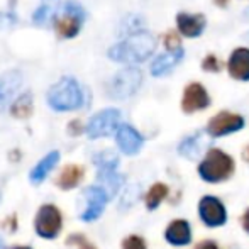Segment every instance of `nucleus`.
Returning a JSON list of instances; mask_svg holds the SVG:
<instances>
[{"mask_svg": "<svg viewBox=\"0 0 249 249\" xmlns=\"http://www.w3.org/2000/svg\"><path fill=\"white\" fill-rule=\"evenodd\" d=\"M83 20H85V10L76 2H66L53 17L56 33L66 39H71L80 33Z\"/></svg>", "mask_w": 249, "mask_h": 249, "instance_id": "4", "label": "nucleus"}, {"mask_svg": "<svg viewBox=\"0 0 249 249\" xmlns=\"http://www.w3.org/2000/svg\"><path fill=\"white\" fill-rule=\"evenodd\" d=\"M177 22L180 33L188 37H197L205 29V19H203V16H198V14L192 16V14L181 12L177 16Z\"/></svg>", "mask_w": 249, "mask_h": 249, "instance_id": "13", "label": "nucleus"}, {"mask_svg": "<svg viewBox=\"0 0 249 249\" xmlns=\"http://www.w3.org/2000/svg\"><path fill=\"white\" fill-rule=\"evenodd\" d=\"M210 99L207 90L203 89L200 83H190V85L185 89L183 100H181V107L187 114H194L197 110L209 107Z\"/></svg>", "mask_w": 249, "mask_h": 249, "instance_id": "11", "label": "nucleus"}, {"mask_svg": "<svg viewBox=\"0 0 249 249\" xmlns=\"http://www.w3.org/2000/svg\"><path fill=\"white\" fill-rule=\"evenodd\" d=\"M119 122H121V112L117 108H105L90 119L87 125V134L90 139L110 136L112 132L119 131Z\"/></svg>", "mask_w": 249, "mask_h": 249, "instance_id": "6", "label": "nucleus"}, {"mask_svg": "<svg viewBox=\"0 0 249 249\" xmlns=\"http://www.w3.org/2000/svg\"><path fill=\"white\" fill-rule=\"evenodd\" d=\"M142 83V73L138 68H125L115 73L108 83V95L115 100L127 99L134 95Z\"/></svg>", "mask_w": 249, "mask_h": 249, "instance_id": "5", "label": "nucleus"}, {"mask_svg": "<svg viewBox=\"0 0 249 249\" xmlns=\"http://www.w3.org/2000/svg\"><path fill=\"white\" fill-rule=\"evenodd\" d=\"M227 66H229V73L232 78L243 80V82L249 80V50L239 48L234 51Z\"/></svg>", "mask_w": 249, "mask_h": 249, "instance_id": "14", "label": "nucleus"}, {"mask_svg": "<svg viewBox=\"0 0 249 249\" xmlns=\"http://www.w3.org/2000/svg\"><path fill=\"white\" fill-rule=\"evenodd\" d=\"M246 158H249V148H248V154H246Z\"/></svg>", "mask_w": 249, "mask_h": 249, "instance_id": "36", "label": "nucleus"}, {"mask_svg": "<svg viewBox=\"0 0 249 249\" xmlns=\"http://www.w3.org/2000/svg\"><path fill=\"white\" fill-rule=\"evenodd\" d=\"M0 249H3V243H2V239H0Z\"/></svg>", "mask_w": 249, "mask_h": 249, "instance_id": "35", "label": "nucleus"}, {"mask_svg": "<svg viewBox=\"0 0 249 249\" xmlns=\"http://www.w3.org/2000/svg\"><path fill=\"white\" fill-rule=\"evenodd\" d=\"M50 16V9H48L46 5H43V7H39V9L34 12V16H33V20L36 24H43L44 20H46V17Z\"/></svg>", "mask_w": 249, "mask_h": 249, "instance_id": "30", "label": "nucleus"}, {"mask_svg": "<svg viewBox=\"0 0 249 249\" xmlns=\"http://www.w3.org/2000/svg\"><path fill=\"white\" fill-rule=\"evenodd\" d=\"M16 22L17 17L12 12H0V27H12Z\"/></svg>", "mask_w": 249, "mask_h": 249, "instance_id": "29", "label": "nucleus"}, {"mask_svg": "<svg viewBox=\"0 0 249 249\" xmlns=\"http://www.w3.org/2000/svg\"><path fill=\"white\" fill-rule=\"evenodd\" d=\"M68 131L71 136H78L80 132H82V124H80V121H71L68 125Z\"/></svg>", "mask_w": 249, "mask_h": 249, "instance_id": "31", "label": "nucleus"}, {"mask_svg": "<svg viewBox=\"0 0 249 249\" xmlns=\"http://www.w3.org/2000/svg\"><path fill=\"white\" fill-rule=\"evenodd\" d=\"M166 195H168V187H164L163 183L153 185V187L149 188L148 195H146V205H148V209L149 210L156 209V207L163 202V198L166 197Z\"/></svg>", "mask_w": 249, "mask_h": 249, "instance_id": "22", "label": "nucleus"}, {"mask_svg": "<svg viewBox=\"0 0 249 249\" xmlns=\"http://www.w3.org/2000/svg\"><path fill=\"white\" fill-rule=\"evenodd\" d=\"M82 178H83L82 168L76 166V164H70V166H66L61 171V175L58 178V185L63 190H71V188H75L82 181Z\"/></svg>", "mask_w": 249, "mask_h": 249, "instance_id": "19", "label": "nucleus"}, {"mask_svg": "<svg viewBox=\"0 0 249 249\" xmlns=\"http://www.w3.org/2000/svg\"><path fill=\"white\" fill-rule=\"evenodd\" d=\"M200 149H202V142H200V134H195L192 138H187L183 142L180 144V151L183 156L190 158V160H195V158L200 154Z\"/></svg>", "mask_w": 249, "mask_h": 249, "instance_id": "23", "label": "nucleus"}, {"mask_svg": "<svg viewBox=\"0 0 249 249\" xmlns=\"http://www.w3.org/2000/svg\"><path fill=\"white\" fill-rule=\"evenodd\" d=\"M0 200H2V195H0Z\"/></svg>", "mask_w": 249, "mask_h": 249, "instance_id": "37", "label": "nucleus"}, {"mask_svg": "<svg viewBox=\"0 0 249 249\" xmlns=\"http://www.w3.org/2000/svg\"><path fill=\"white\" fill-rule=\"evenodd\" d=\"M10 114L16 119H27L33 114V93L26 92L20 97H17L14 100V104L10 105Z\"/></svg>", "mask_w": 249, "mask_h": 249, "instance_id": "20", "label": "nucleus"}, {"mask_svg": "<svg viewBox=\"0 0 249 249\" xmlns=\"http://www.w3.org/2000/svg\"><path fill=\"white\" fill-rule=\"evenodd\" d=\"M14 249H31V248H27V246H16Z\"/></svg>", "mask_w": 249, "mask_h": 249, "instance_id": "34", "label": "nucleus"}, {"mask_svg": "<svg viewBox=\"0 0 249 249\" xmlns=\"http://www.w3.org/2000/svg\"><path fill=\"white\" fill-rule=\"evenodd\" d=\"M22 83V75L19 71H7L0 76V105L5 104Z\"/></svg>", "mask_w": 249, "mask_h": 249, "instance_id": "18", "label": "nucleus"}, {"mask_svg": "<svg viewBox=\"0 0 249 249\" xmlns=\"http://www.w3.org/2000/svg\"><path fill=\"white\" fill-rule=\"evenodd\" d=\"M243 226L244 229H246V232L249 234V209L244 212V217H243Z\"/></svg>", "mask_w": 249, "mask_h": 249, "instance_id": "33", "label": "nucleus"}, {"mask_svg": "<svg viewBox=\"0 0 249 249\" xmlns=\"http://www.w3.org/2000/svg\"><path fill=\"white\" fill-rule=\"evenodd\" d=\"M198 212L203 222L210 227L222 226L226 222V209H224L222 202L215 197H203L200 200Z\"/></svg>", "mask_w": 249, "mask_h": 249, "instance_id": "9", "label": "nucleus"}, {"mask_svg": "<svg viewBox=\"0 0 249 249\" xmlns=\"http://www.w3.org/2000/svg\"><path fill=\"white\" fill-rule=\"evenodd\" d=\"M122 249H146V243L139 236H129L122 243Z\"/></svg>", "mask_w": 249, "mask_h": 249, "instance_id": "25", "label": "nucleus"}, {"mask_svg": "<svg viewBox=\"0 0 249 249\" xmlns=\"http://www.w3.org/2000/svg\"><path fill=\"white\" fill-rule=\"evenodd\" d=\"M117 144L125 154H136L142 146V138L131 125H121L117 131Z\"/></svg>", "mask_w": 249, "mask_h": 249, "instance_id": "12", "label": "nucleus"}, {"mask_svg": "<svg viewBox=\"0 0 249 249\" xmlns=\"http://www.w3.org/2000/svg\"><path fill=\"white\" fill-rule=\"evenodd\" d=\"M244 125V119L237 114H231V112H220L215 117H212V121L209 122V131L210 136H226L231 134V132H236L239 129H243Z\"/></svg>", "mask_w": 249, "mask_h": 249, "instance_id": "8", "label": "nucleus"}, {"mask_svg": "<svg viewBox=\"0 0 249 249\" xmlns=\"http://www.w3.org/2000/svg\"><path fill=\"white\" fill-rule=\"evenodd\" d=\"M197 249H219L215 243H212V241H203V243H200Z\"/></svg>", "mask_w": 249, "mask_h": 249, "instance_id": "32", "label": "nucleus"}, {"mask_svg": "<svg viewBox=\"0 0 249 249\" xmlns=\"http://www.w3.org/2000/svg\"><path fill=\"white\" fill-rule=\"evenodd\" d=\"M156 48V39L149 33H132L127 39L121 41L108 50V58L117 63L136 65L146 61Z\"/></svg>", "mask_w": 249, "mask_h": 249, "instance_id": "1", "label": "nucleus"}, {"mask_svg": "<svg viewBox=\"0 0 249 249\" xmlns=\"http://www.w3.org/2000/svg\"><path fill=\"white\" fill-rule=\"evenodd\" d=\"M93 161L99 166V171H112L119 164V158L112 151H102V153H99L93 158Z\"/></svg>", "mask_w": 249, "mask_h": 249, "instance_id": "24", "label": "nucleus"}, {"mask_svg": "<svg viewBox=\"0 0 249 249\" xmlns=\"http://www.w3.org/2000/svg\"><path fill=\"white\" fill-rule=\"evenodd\" d=\"M181 58H183V50H181V48L175 51H166L164 54L158 56V58L154 59L153 66H151V73H153V76L166 75V73H170L171 70L181 61Z\"/></svg>", "mask_w": 249, "mask_h": 249, "instance_id": "15", "label": "nucleus"}, {"mask_svg": "<svg viewBox=\"0 0 249 249\" xmlns=\"http://www.w3.org/2000/svg\"><path fill=\"white\" fill-rule=\"evenodd\" d=\"M202 68L205 70V71H213V73H217V71H220V61H219V59H217L213 54H209L205 59H203Z\"/></svg>", "mask_w": 249, "mask_h": 249, "instance_id": "26", "label": "nucleus"}, {"mask_svg": "<svg viewBox=\"0 0 249 249\" xmlns=\"http://www.w3.org/2000/svg\"><path fill=\"white\" fill-rule=\"evenodd\" d=\"M68 244H76L78 249H95V246L92 243H89L87 237H83L82 234H73L68 239Z\"/></svg>", "mask_w": 249, "mask_h": 249, "instance_id": "27", "label": "nucleus"}, {"mask_svg": "<svg viewBox=\"0 0 249 249\" xmlns=\"http://www.w3.org/2000/svg\"><path fill=\"white\" fill-rule=\"evenodd\" d=\"M87 198V209L83 210L82 213V219L85 222H90V220H95L99 219L104 212V207H105V202H107L108 195L102 190L100 187H89L85 192H83Z\"/></svg>", "mask_w": 249, "mask_h": 249, "instance_id": "10", "label": "nucleus"}, {"mask_svg": "<svg viewBox=\"0 0 249 249\" xmlns=\"http://www.w3.org/2000/svg\"><path fill=\"white\" fill-rule=\"evenodd\" d=\"M234 171V160L220 149H210L207 153L205 160L198 166L200 177L210 183L224 181L232 175Z\"/></svg>", "mask_w": 249, "mask_h": 249, "instance_id": "3", "label": "nucleus"}, {"mask_svg": "<svg viewBox=\"0 0 249 249\" xmlns=\"http://www.w3.org/2000/svg\"><path fill=\"white\" fill-rule=\"evenodd\" d=\"M164 46L168 48V51L180 50V37L175 33H168L166 36H164Z\"/></svg>", "mask_w": 249, "mask_h": 249, "instance_id": "28", "label": "nucleus"}, {"mask_svg": "<svg viewBox=\"0 0 249 249\" xmlns=\"http://www.w3.org/2000/svg\"><path fill=\"white\" fill-rule=\"evenodd\" d=\"M99 181H100L102 190H104L108 197H112V195L117 194L119 187H121V183H122V177L115 173V170L99 171Z\"/></svg>", "mask_w": 249, "mask_h": 249, "instance_id": "21", "label": "nucleus"}, {"mask_svg": "<svg viewBox=\"0 0 249 249\" xmlns=\"http://www.w3.org/2000/svg\"><path fill=\"white\" fill-rule=\"evenodd\" d=\"M61 213L54 205H43L36 215V232L44 239H54L61 231Z\"/></svg>", "mask_w": 249, "mask_h": 249, "instance_id": "7", "label": "nucleus"}, {"mask_svg": "<svg viewBox=\"0 0 249 249\" xmlns=\"http://www.w3.org/2000/svg\"><path fill=\"white\" fill-rule=\"evenodd\" d=\"M58 161H59V153H58V151H51L50 154H46V156H44L43 160H41L39 163L33 168V171H31V175H29L31 183H33V185L43 183V181L46 180L48 175L51 173L53 168L58 164Z\"/></svg>", "mask_w": 249, "mask_h": 249, "instance_id": "17", "label": "nucleus"}, {"mask_svg": "<svg viewBox=\"0 0 249 249\" xmlns=\"http://www.w3.org/2000/svg\"><path fill=\"white\" fill-rule=\"evenodd\" d=\"M48 104L58 112H68L83 105V92L73 76H63L48 92Z\"/></svg>", "mask_w": 249, "mask_h": 249, "instance_id": "2", "label": "nucleus"}, {"mask_svg": "<svg viewBox=\"0 0 249 249\" xmlns=\"http://www.w3.org/2000/svg\"><path fill=\"white\" fill-rule=\"evenodd\" d=\"M164 237L170 244L175 246H185V244L190 243L192 239V232H190V226H188L187 220H173V222L168 226Z\"/></svg>", "mask_w": 249, "mask_h": 249, "instance_id": "16", "label": "nucleus"}]
</instances>
